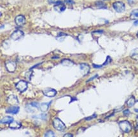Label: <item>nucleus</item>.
I'll list each match as a JSON object with an SVG mask.
<instances>
[{
  "mask_svg": "<svg viewBox=\"0 0 138 137\" xmlns=\"http://www.w3.org/2000/svg\"><path fill=\"white\" fill-rule=\"evenodd\" d=\"M53 126L57 131H63L66 129V125L59 118H56L53 120Z\"/></svg>",
  "mask_w": 138,
  "mask_h": 137,
  "instance_id": "nucleus-1",
  "label": "nucleus"
},
{
  "mask_svg": "<svg viewBox=\"0 0 138 137\" xmlns=\"http://www.w3.org/2000/svg\"><path fill=\"white\" fill-rule=\"evenodd\" d=\"M120 129L124 133H129L132 129V126L127 121H122L119 123Z\"/></svg>",
  "mask_w": 138,
  "mask_h": 137,
  "instance_id": "nucleus-2",
  "label": "nucleus"
},
{
  "mask_svg": "<svg viewBox=\"0 0 138 137\" xmlns=\"http://www.w3.org/2000/svg\"><path fill=\"white\" fill-rule=\"evenodd\" d=\"M15 87L20 92L23 93L27 90V83L26 81H24V80H21V81H18L15 85Z\"/></svg>",
  "mask_w": 138,
  "mask_h": 137,
  "instance_id": "nucleus-3",
  "label": "nucleus"
},
{
  "mask_svg": "<svg viewBox=\"0 0 138 137\" xmlns=\"http://www.w3.org/2000/svg\"><path fill=\"white\" fill-rule=\"evenodd\" d=\"M113 7L115 10L116 12H119V13H122V12H124L125 9V5L124 3L121 2H116L113 4Z\"/></svg>",
  "mask_w": 138,
  "mask_h": 137,
  "instance_id": "nucleus-4",
  "label": "nucleus"
},
{
  "mask_svg": "<svg viewBox=\"0 0 138 137\" xmlns=\"http://www.w3.org/2000/svg\"><path fill=\"white\" fill-rule=\"evenodd\" d=\"M5 67L7 71L10 72H13L16 69V63L12 60H8L5 62Z\"/></svg>",
  "mask_w": 138,
  "mask_h": 137,
  "instance_id": "nucleus-5",
  "label": "nucleus"
},
{
  "mask_svg": "<svg viewBox=\"0 0 138 137\" xmlns=\"http://www.w3.org/2000/svg\"><path fill=\"white\" fill-rule=\"evenodd\" d=\"M43 94L48 97H53L56 95L57 91L53 88H46L43 91Z\"/></svg>",
  "mask_w": 138,
  "mask_h": 137,
  "instance_id": "nucleus-6",
  "label": "nucleus"
},
{
  "mask_svg": "<svg viewBox=\"0 0 138 137\" xmlns=\"http://www.w3.org/2000/svg\"><path fill=\"white\" fill-rule=\"evenodd\" d=\"M24 33L22 31L18 30L13 32V33H12V34L11 35V38H12V39H13V40L17 41L21 39V38L24 36Z\"/></svg>",
  "mask_w": 138,
  "mask_h": 137,
  "instance_id": "nucleus-7",
  "label": "nucleus"
},
{
  "mask_svg": "<svg viewBox=\"0 0 138 137\" xmlns=\"http://www.w3.org/2000/svg\"><path fill=\"white\" fill-rule=\"evenodd\" d=\"M80 69L81 70L82 74L85 76L90 71V66L87 64H82L80 65Z\"/></svg>",
  "mask_w": 138,
  "mask_h": 137,
  "instance_id": "nucleus-8",
  "label": "nucleus"
},
{
  "mask_svg": "<svg viewBox=\"0 0 138 137\" xmlns=\"http://www.w3.org/2000/svg\"><path fill=\"white\" fill-rule=\"evenodd\" d=\"M15 20L16 24L18 26H22V25H24L25 22H26L25 17L23 15H21L17 16Z\"/></svg>",
  "mask_w": 138,
  "mask_h": 137,
  "instance_id": "nucleus-9",
  "label": "nucleus"
},
{
  "mask_svg": "<svg viewBox=\"0 0 138 137\" xmlns=\"http://www.w3.org/2000/svg\"><path fill=\"white\" fill-rule=\"evenodd\" d=\"M8 102L9 104L13 105H17L18 104V100L15 95H10L8 98Z\"/></svg>",
  "mask_w": 138,
  "mask_h": 137,
  "instance_id": "nucleus-10",
  "label": "nucleus"
},
{
  "mask_svg": "<svg viewBox=\"0 0 138 137\" xmlns=\"http://www.w3.org/2000/svg\"><path fill=\"white\" fill-rule=\"evenodd\" d=\"M20 107L18 106H12V107H8L6 110V112L8 114H16L19 112Z\"/></svg>",
  "mask_w": 138,
  "mask_h": 137,
  "instance_id": "nucleus-11",
  "label": "nucleus"
},
{
  "mask_svg": "<svg viewBox=\"0 0 138 137\" xmlns=\"http://www.w3.org/2000/svg\"><path fill=\"white\" fill-rule=\"evenodd\" d=\"M54 10L58 12H63L66 10V6L63 3H60L59 4H57L53 7Z\"/></svg>",
  "mask_w": 138,
  "mask_h": 137,
  "instance_id": "nucleus-12",
  "label": "nucleus"
},
{
  "mask_svg": "<svg viewBox=\"0 0 138 137\" xmlns=\"http://www.w3.org/2000/svg\"><path fill=\"white\" fill-rule=\"evenodd\" d=\"M13 118L10 116H6L3 118V119H1V123L2 124H10L13 121Z\"/></svg>",
  "mask_w": 138,
  "mask_h": 137,
  "instance_id": "nucleus-13",
  "label": "nucleus"
},
{
  "mask_svg": "<svg viewBox=\"0 0 138 137\" xmlns=\"http://www.w3.org/2000/svg\"><path fill=\"white\" fill-rule=\"evenodd\" d=\"M51 102H47V103H42L40 104V110L42 111V112H46V111H47V110L48 109V108H49V106L51 104Z\"/></svg>",
  "mask_w": 138,
  "mask_h": 137,
  "instance_id": "nucleus-14",
  "label": "nucleus"
},
{
  "mask_svg": "<svg viewBox=\"0 0 138 137\" xmlns=\"http://www.w3.org/2000/svg\"><path fill=\"white\" fill-rule=\"evenodd\" d=\"M127 105V106L129 107H133V106L134 105V104L135 103V98H134L133 96H132V97H130V98H129V99L127 100L126 102Z\"/></svg>",
  "mask_w": 138,
  "mask_h": 137,
  "instance_id": "nucleus-15",
  "label": "nucleus"
},
{
  "mask_svg": "<svg viewBox=\"0 0 138 137\" xmlns=\"http://www.w3.org/2000/svg\"><path fill=\"white\" fill-rule=\"evenodd\" d=\"M9 127L11 128V129H18V128H20L21 127V124L20 123H18V122L14 121H13L12 123L10 124Z\"/></svg>",
  "mask_w": 138,
  "mask_h": 137,
  "instance_id": "nucleus-16",
  "label": "nucleus"
},
{
  "mask_svg": "<svg viewBox=\"0 0 138 137\" xmlns=\"http://www.w3.org/2000/svg\"><path fill=\"white\" fill-rule=\"evenodd\" d=\"M61 64L63 65L66 67H71L72 65L74 64V63L71 61V60H69V59H63L61 61Z\"/></svg>",
  "mask_w": 138,
  "mask_h": 137,
  "instance_id": "nucleus-17",
  "label": "nucleus"
},
{
  "mask_svg": "<svg viewBox=\"0 0 138 137\" xmlns=\"http://www.w3.org/2000/svg\"><path fill=\"white\" fill-rule=\"evenodd\" d=\"M130 17L132 20L138 19V9L134 10L130 13Z\"/></svg>",
  "mask_w": 138,
  "mask_h": 137,
  "instance_id": "nucleus-18",
  "label": "nucleus"
},
{
  "mask_svg": "<svg viewBox=\"0 0 138 137\" xmlns=\"http://www.w3.org/2000/svg\"><path fill=\"white\" fill-rule=\"evenodd\" d=\"M130 57L132 58L133 59L135 60H138V48H135L131 51L130 53Z\"/></svg>",
  "mask_w": 138,
  "mask_h": 137,
  "instance_id": "nucleus-19",
  "label": "nucleus"
},
{
  "mask_svg": "<svg viewBox=\"0 0 138 137\" xmlns=\"http://www.w3.org/2000/svg\"><path fill=\"white\" fill-rule=\"evenodd\" d=\"M44 137H55V133L52 131L48 130L45 134Z\"/></svg>",
  "mask_w": 138,
  "mask_h": 137,
  "instance_id": "nucleus-20",
  "label": "nucleus"
},
{
  "mask_svg": "<svg viewBox=\"0 0 138 137\" xmlns=\"http://www.w3.org/2000/svg\"><path fill=\"white\" fill-rule=\"evenodd\" d=\"M47 114L45 113L42 114H40V116H38V118H40V119H42V120H46L47 119Z\"/></svg>",
  "mask_w": 138,
  "mask_h": 137,
  "instance_id": "nucleus-21",
  "label": "nucleus"
},
{
  "mask_svg": "<svg viewBox=\"0 0 138 137\" xmlns=\"http://www.w3.org/2000/svg\"><path fill=\"white\" fill-rule=\"evenodd\" d=\"M31 104L33 107H35V108H40V103H38V102H32V103H31Z\"/></svg>",
  "mask_w": 138,
  "mask_h": 137,
  "instance_id": "nucleus-22",
  "label": "nucleus"
},
{
  "mask_svg": "<svg viewBox=\"0 0 138 137\" xmlns=\"http://www.w3.org/2000/svg\"><path fill=\"white\" fill-rule=\"evenodd\" d=\"M111 58H110V57H109V56H108V57H107L106 60V62H105V63H104V64H103V65H102V66H103V65H106V64H108V63L111 62Z\"/></svg>",
  "mask_w": 138,
  "mask_h": 137,
  "instance_id": "nucleus-23",
  "label": "nucleus"
},
{
  "mask_svg": "<svg viewBox=\"0 0 138 137\" xmlns=\"http://www.w3.org/2000/svg\"><path fill=\"white\" fill-rule=\"evenodd\" d=\"M123 113H124V115L125 116H128L130 114V111H129V109H126L125 110V111H124V112H123Z\"/></svg>",
  "mask_w": 138,
  "mask_h": 137,
  "instance_id": "nucleus-24",
  "label": "nucleus"
},
{
  "mask_svg": "<svg viewBox=\"0 0 138 137\" xmlns=\"http://www.w3.org/2000/svg\"><path fill=\"white\" fill-rule=\"evenodd\" d=\"M96 116H97L96 114H93V115L92 116L89 117V118H86V120H91V119H94V118H95Z\"/></svg>",
  "mask_w": 138,
  "mask_h": 137,
  "instance_id": "nucleus-25",
  "label": "nucleus"
},
{
  "mask_svg": "<svg viewBox=\"0 0 138 137\" xmlns=\"http://www.w3.org/2000/svg\"><path fill=\"white\" fill-rule=\"evenodd\" d=\"M128 1V3H129V5H133L134 4V3H135V2H136V0H127Z\"/></svg>",
  "mask_w": 138,
  "mask_h": 137,
  "instance_id": "nucleus-26",
  "label": "nucleus"
},
{
  "mask_svg": "<svg viewBox=\"0 0 138 137\" xmlns=\"http://www.w3.org/2000/svg\"><path fill=\"white\" fill-rule=\"evenodd\" d=\"M63 137H73V135L71 133H66L63 136Z\"/></svg>",
  "mask_w": 138,
  "mask_h": 137,
  "instance_id": "nucleus-27",
  "label": "nucleus"
},
{
  "mask_svg": "<svg viewBox=\"0 0 138 137\" xmlns=\"http://www.w3.org/2000/svg\"><path fill=\"white\" fill-rule=\"evenodd\" d=\"M65 2L67 3H71V4L74 3V2H73V1H72V0H66Z\"/></svg>",
  "mask_w": 138,
  "mask_h": 137,
  "instance_id": "nucleus-28",
  "label": "nucleus"
},
{
  "mask_svg": "<svg viewBox=\"0 0 138 137\" xmlns=\"http://www.w3.org/2000/svg\"><path fill=\"white\" fill-rule=\"evenodd\" d=\"M97 77V75H95V76H93L92 77V78H90V79H89V80H88L87 81V82H89V81H92V79H94V78H96V77Z\"/></svg>",
  "mask_w": 138,
  "mask_h": 137,
  "instance_id": "nucleus-29",
  "label": "nucleus"
},
{
  "mask_svg": "<svg viewBox=\"0 0 138 137\" xmlns=\"http://www.w3.org/2000/svg\"><path fill=\"white\" fill-rule=\"evenodd\" d=\"M134 25H138V19L136 20L134 22Z\"/></svg>",
  "mask_w": 138,
  "mask_h": 137,
  "instance_id": "nucleus-30",
  "label": "nucleus"
},
{
  "mask_svg": "<svg viewBox=\"0 0 138 137\" xmlns=\"http://www.w3.org/2000/svg\"><path fill=\"white\" fill-rule=\"evenodd\" d=\"M137 38H138V32L137 33Z\"/></svg>",
  "mask_w": 138,
  "mask_h": 137,
  "instance_id": "nucleus-31",
  "label": "nucleus"
},
{
  "mask_svg": "<svg viewBox=\"0 0 138 137\" xmlns=\"http://www.w3.org/2000/svg\"><path fill=\"white\" fill-rule=\"evenodd\" d=\"M137 119H138V116H137Z\"/></svg>",
  "mask_w": 138,
  "mask_h": 137,
  "instance_id": "nucleus-32",
  "label": "nucleus"
}]
</instances>
